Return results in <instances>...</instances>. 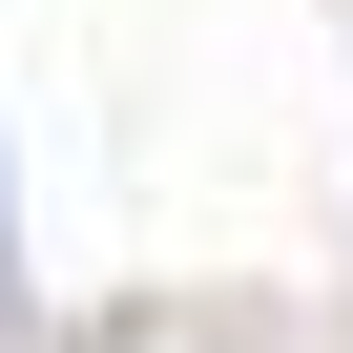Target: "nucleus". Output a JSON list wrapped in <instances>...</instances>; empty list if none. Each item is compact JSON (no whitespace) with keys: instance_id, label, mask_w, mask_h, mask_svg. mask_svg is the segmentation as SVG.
Listing matches in <instances>:
<instances>
[]
</instances>
